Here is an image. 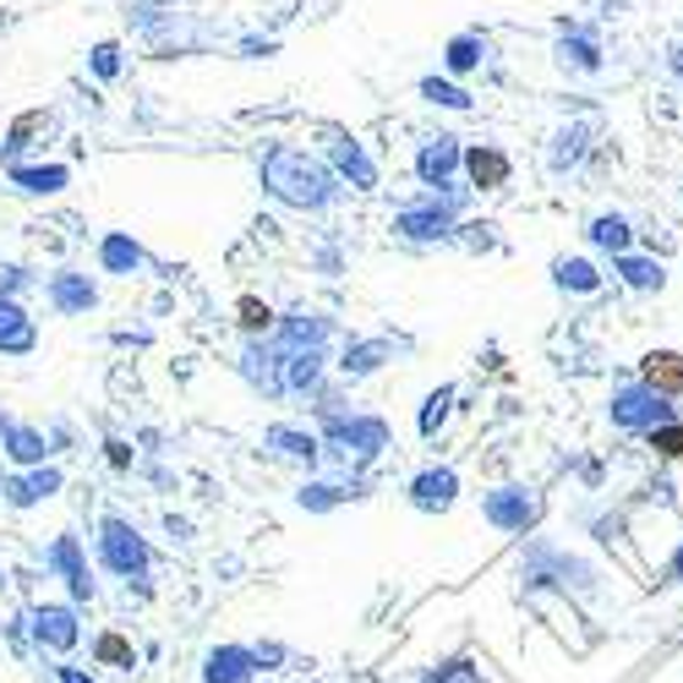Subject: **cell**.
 I'll return each mask as SVG.
<instances>
[{
	"instance_id": "6da1fadb",
	"label": "cell",
	"mask_w": 683,
	"mask_h": 683,
	"mask_svg": "<svg viewBox=\"0 0 683 683\" xmlns=\"http://www.w3.org/2000/svg\"><path fill=\"white\" fill-rule=\"evenodd\" d=\"M258 186L269 192L279 208H290V214H334L339 203H345V186H339V175L323 164V153H312V148H301V142H284V137H273L258 148Z\"/></svg>"
},
{
	"instance_id": "7a4b0ae2",
	"label": "cell",
	"mask_w": 683,
	"mask_h": 683,
	"mask_svg": "<svg viewBox=\"0 0 683 683\" xmlns=\"http://www.w3.org/2000/svg\"><path fill=\"white\" fill-rule=\"evenodd\" d=\"M317 437H323V465L334 470V481H350V476H367L389 448H394V426L389 415L378 410H339L328 421H317Z\"/></svg>"
},
{
	"instance_id": "3957f363",
	"label": "cell",
	"mask_w": 683,
	"mask_h": 683,
	"mask_svg": "<svg viewBox=\"0 0 683 683\" xmlns=\"http://www.w3.org/2000/svg\"><path fill=\"white\" fill-rule=\"evenodd\" d=\"M520 590L525 596L557 590V596H574V601H596L607 590V568H596L590 557L546 542V536H531L520 546Z\"/></svg>"
},
{
	"instance_id": "277c9868",
	"label": "cell",
	"mask_w": 683,
	"mask_h": 683,
	"mask_svg": "<svg viewBox=\"0 0 683 683\" xmlns=\"http://www.w3.org/2000/svg\"><path fill=\"white\" fill-rule=\"evenodd\" d=\"M121 17H127V33H137L159 61L208 50V28L192 11H181L175 0H121Z\"/></svg>"
},
{
	"instance_id": "5b68a950",
	"label": "cell",
	"mask_w": 683,
	"mask_h": 683,
	"mask_svg": "<svg viewBox=\"0 0 683 683\" xmlns=\"http://www.w3.org/2000/svg\"><path fill=\"white\" fill-rule=\"evenodd\" d=\"M94 563L110 574V579H121L127 590H148V579H153V546L148 536L137 531L127 514H99V525H94Z\"/></svg>"
},
{
	"instance_id": "8992f818",
	"label": "cell",
	"mask_w": 683,
	"mask_h": 683,
	"mask_svg": "<svg viewBox=\"0 0 683 683\" xmlns=\"http://www.w3.org/2000/svg\"><path fill=\"white\" fill-rule=\"evenodd\" d=\"M459 225H465V214L448 208V203H437L432 192H415V197H405V203L389 214V230H394L405 247H443V241L459 236Z\"/></svg>"
},
{
	"instance_id": "52a82bcc",
	"label": "cell",
	"mask_w": 683,
	"mask_h": 683,
	"mask_svg": "<svg viewBox=\"0 0 683 683\" xmlns=\"http://www.w3.org/2000/svg\"><path fill=\"white\" fill-rule=\"evenodd\" d=\"M44 574L66 585V601H72V607H94V601H99V574H94V563H88L83 531L66 525V531L50 536V546H44Z\"/></svg>"
},
{
	"instance_id": "ba28073f",
	"label": "cell",
	"mask_w": 683,
	"mask_h": 683,
	"mask_svg": "<svg viewBox=\"0 0 683 683\" xmlns=\"http://www.w3.org/2000/svg\"><path fill=\"white\" fill-rule=\"evenodd\" d=\"M28 635H33V657H55V662H72V651L83 646V607H72L66 596L61 601H28Z\"/></svg>"
},
{
	"instance_id": "9c48e42d",
	"label": "cell",
	"mask_w": 683,
	"mask_h": 683,
	"mask_svg": "<svg viewBox=\"0 0 683 683\" xmlns=\"http://www.w3.org/2000/svg\"><path fill=\"white\" fill-rule=\"evenodd\" d=\"M607 421L618 426V432H629V437H646V432H657V426H668V421H679V405L673 400H662V394H651L646 383H618L612 394H607Z\"/></svg>"
},
{
	"instance_id": "30bf717a",
	"label": "cell",
	"mask_w": 683,
	"mask_h": 683,
	"mask_svg": "<svg viewBox=\"0 0 683 683\" xmlns=\"http://www.w3.org/2000/svg\"><path fill=\"white\" fill-rule=\"evenodd\" d=\"M481 520L503 536H531L536 520H542V492L525 487V481H503V487H487L481 492Z\"/></svg>"
},
{
	"instance_id": "8fae6325",
	"label": "cell",
	"mask_w": 683,
	"mask_h": 683,
	"mask_svg": "<svg viewBox=\"0 0 683 683\" xmlns=\"http://www.w3.org/2000/svg\"><path fill=\"white\" fill-rule=\"evenodd\" d=\"M269 339H273L279 356H295V350H334L339 323H334L323 306H284Z\"/></svg>"
},
{
	"instance_id": "7c38bea8",
	"label": "cell",
	"mask_w": 683,
	"mask_h": 683,
	"mask_svg": "<svg viewBox=\"0 0 683 683\" xmlns=\"http://www.w3.org/2000/svg\"><path fill=\"white\" fill-rule=\"evenodd\" d=\"M323 164L339 175V186L345 192H378L383 186V170H378V159L367 153V142L356 132H339V127H328V142H323Z\"/></svg>"
},
{
	"instance_id": "4fadbf2b",
	"label": "cell",
	"mask_w": 683,
	"mask_h": 683,
	"mask_svg": "<svg viewBox=\"0 0 683 683\" xmlns=\"http://www.w3.org/2000/svg\"><path fill=\"white\" fill-rule=\"evenodd\" d=\"M61 492H66V470H61V459H55V465L6 470V476H0V503H6L11 514H33V509L55 503Z\"/></svg>"
},
{
	"instance_id": "5bb4252c",
	"label": "cell",
	"mask_w": 683,
	"mask_h": 683,
	"mask_svg": "<svg viewBox=\"0 0 683 683\" xmlns=\"http://www.w3.org/2000/svg\"><path fill=\"white\" fill-rule=\"evenodd\" d=\"M236 378L252 389V400H263V405H279V400H290L284 394V356L273 350V339H241V350H236Z\"/></svg>"
},
{
	"instance_id": "9a60e30c",
	"label": "cell",
	"mask_w": 683,
	"mask_h": 683,
	"mask_svg": "<svg viewBox=\"0 0 683 683\" xmlns=\"http://www.w3.org/2000/svg\"><path fill=\"white\" fill-rule=\"evenodd\" d=\"M459 164H465V137H454V132L421 137L415 153H410V175H415L421 192H437V186L459 181Z\"/></svg>"
},
{
	"instance_id": "2e32d148",
	"label": "cell",
	"mask_w": 683,
	"mask_h": 683,
	"mask_svg": "<svg viewBox=\"0 0 683 683\" xmlns=\"http://www.w3.org/2000/svg\"><path fill=\"white\" fill-rule=\"evenodd\" d=\"M263 454L279 465L306 470V476L323 470V437H317V426H301V421H269L263 426Z\"/></svg>"
},
{
	"instance_id": "e0dca14e",
	"label": "cell",
	"mask_w": 683,
	"mask_h": 683,
	"mask_svg": "<svg viewBox=\"0 0 683 683\" xmlns=\"http://www.w3.org/2000/svg\"><path fill=\"white\" fill-rule=\"evenodd\" d=\"M552 61H557V72H568V77H601V66H607L601 33H596L590 22H563L557 39H552Z\"/></svg>"
},
{
	"instance_id": "ac0fdd59",
	"label": "cell",
	"mask_w": 683,
	"mask_h": 683,
	"mask_svg": "<svg viewBox=\"0 0 683 683\" xmlns=\"http://www.w3.org/2000/svg\"><path fill=\"white\" fill-rule=\"evenodd\" d=\"M394 339L389 334H345V345H339V361H334V378L339 383H367V378H378L389 361H394Z\"/></svg>"
},
{
	"instance_id": "d6986e66",
	"label": "cell",
	"mask_w": 683,
	"mask_h": 683,
	"mask_svg": "<svg viewBox=\"0 0 683 683\" xmlns=\"http://www.w3.org/2000/svg\"><path fill=\"white\" fill-rule=\"evenodd\" d=\"M459 492H465V481L454 465H421L415 476H405V503L415 514H432V520L448 514L459 503Z\"/></svg>"
},
{
	"instance_id": "ffe728a7",
	"label": "cell",
	"mask_w": 683,
	"mask_h": 683,
	"mask_svg": "<svg viewBox=\"0 0 683 683\" xmlns=\"http://www.w3.org/2000/svg\"><path fill=\"white\" fill-rule=\"evenodd\" d=\"M44 306L55 312V317H88V312H99V273L88 269H55L44 279Z\"/></svg>"
},
{
	"instance_id": "44dd1931",
	"label": "cell",
	"mask_w": 683,
	"mask_h": 683,
	"mask_svg": "<svg viewBox=\"0 0 683 683\" xmlns=\"http://www.w3.org/2000/svg\"><path fill=\"white\" fill-rule=\"evenodd\" d=\"M361 498H372V476H350V481H334V476H306L301 487H295V509L301 514H339L345 503H361Z\"/></svg>"
},
{
	"instance_id": "7402d4cb",
	"label": "cell",
	"mask_w": 683,
	"mask_h": 683,
	"mask_svg": "<svg viewBox=\"0 0 683 683\" xmlns=\"http://www.w3.org/2000/svg\"><path fill=\"white\" fill-rule=\"evenodd\" d=\"M459 181H465L476 197H492V192H503V186L514 181V159H509V148H498V142H465Z\"/></svg>"
},
{
	"instance_id": "603a6c76",
	"label": "cell",
	"mask_w": 683,
	"mask_h": 683,
	"mask_svg": "<svg viewBox=\"0 0 683 683\" xmlns=\"http://www.w3.org/2000/svg\"><path fill=\"white\" fill-rule=\"evenodd\" d=\"M94 269L105 279H137V273L153 269V258H148V247L137 241L132 230H105L99 247H94Z\"/></svg>"
},
{
	"instance_id": "cb8c5ba5",
	"label": "cell",
	"mask_w": 683,
	"mask_h": 683,
	"mask_svg": "<svg viewBox=\"0 0 683 683\" xmlns=\"http://www.w3.org/2000/svg\"><path fill=\"white\" fill-rule=\"evenodd\" d=\"M197 683H258L252 646H241V640H219V646H208L203 662H197Z\"/></svg>"
},
{
	"instance_id": "d4e9b609",
	"label": "cell",
	"mask_w": 683,
	"mask_h": 683,
	"mask_svg": "<svg viewBox=\"0 0 683 683\" xmlns=\"http://www.w3.org/2000/svg\"><path fill=\"white\" fill-rule=\"evenodd\" d=\"M6 181L22 197H61L72 186V164H61V159H17V164H6Z\"/></svg>"
},
{
	"instance_id": "484cf974",
	"label": "cell",
	"mask_w": 683,
	"mask_h": 683,
	"mask_svg": "<svg viewBox=\"0 0 683 683\" xmlns=\"http://www.w3.org/2000/svg\"><path fill=\"white\" fill-rule=\"evenodd\" d=\"M0 459H6L11 470L55 465V454H50V437H44V426H39V421H11V426L0 432Z\"/></svg>"
},
{
	"instance_id": "4316f807",
	"label": "cell",
	"mask_w": 683,
	"mask_h": 683,
	"mask_svg": "<svg viewBox=\"0 0 683 683\" xmlns=\"http://www.w3.org/2000/svg\"><path fill=\"white\" fill-rule=\"evenodd\" d=\"M590 137H596L590 121H568V127H557V132L546 137V153H542L546 175H552V181H563L568 170H579V164H585V153H590Z\"/></svg>"
},
{
	"instance_id": "83f0119b",
	"label": "cell",
	"mask_w": 683,
	"mask_h": 683,
	"mask_svg": "<svg viewBox=\"0 0 683 683\" xmlns=\"http://www.w3.org/2000/svg\"><path fill=\"white\" fill-rule=\"evenodd\" d=\"M492 61V39L481 33V28H459L448 44H443V77H476L481 66Z\"/></svg>"
},
{
	"instance_id": "f1b7e54d",
	"label": "cell",
	"mask_w": 683,
	"mask_h": 683,
	"mask_svg": "<svg viewBox=\"0 0 683 683\" xmlns=\"http://www.w3.org/2000/svg\"><path fill=\"white\" fill-rule=\"evenodd\" d=\"M33 350H39V317H33L22 301H6V295H0V356L28 361Z\"/></svg>"
},
{
	"instance_id": "f546056e",
	"label": "cell",
	"mask_w": 683,
	"mask_h": 683,
	"mask_svg": "<svg viewBox=\"0 0 683 683\" xmlns=\"http://www.w3.org/2000/svg\"><path fill=\"white\" fill-rule=\"evenodd\" d=\"M635 383H646L662 400H683V350H646Z\"/></svg>"
},
{
	"instance_id": "4dcf8cb0",
	"label": "cell",
	"mask_w": 683,
	"mask_h": 683,
	"mask_svg": "<svg viewBox=\"0 0 683 683\" xmlns=\"http://www.w3.org/2000/svg\"><path fill=\"white\" fill-rule=\"evenodd\" d=\"M328 372H334L328 350H295V356H284V394L312 400V394L328 383Z\"/></svg>"
},
{
	"instance_id": "1f68e13d",
	"label": "cell",
	"mask_w": 683,
	"mask_h": 683,
	"mask_svg": "<svg viewBox=\"0 0 683 683\" xmlns=\"http://www.w3.org/2000/svg\"><path fill=\"white\" fill-rule=\"evenodd\" d=\"M612 273L629 295H662L668 290V263L662 258H646V252H624L612 258Z\"/></svg>"
},
{
	"instance_id": "d6a6232c",
	"label": "cell",
	"mask_w": 683,
	"mask_h": 683,
	"mask_svg": "<svg viewBox=\"0 0 683 683\" xmlns=\"http://www.w3.org/2000/svg\"><path fill=\"white\" fill-rule=\"evenodd\" d=\"M552 284L563 295H574V301H590V295H601L607 273L596 269L590 258H552Z\"/></svg>"
},
{
	"instance_id": "836d02e7",
	"label": "cell",
	"mask_w": 683,
	"mask_h": 683,
	"mask_svg": "<svg viewBox=\"0 0 683 683\" xmlns=\"http://www.w3.org/2000/svg\"><path fill=\"white\" fill-rule=\"evenodd\" d=\"M88 657H94V668H116V673H137V662H142V651L132 646L127 629H99Z\"/></svg>"
},
{
	"instance_id": "e575fe53",
	"label": "cell",
	"mask_w": 683,
	"mask_h": 683,
	"mask_svg": "<svg viewBox=\"0 0 683 683\" xmlns=\"http://www.w3.org/2000/svg\"><path fill=\"white\" fill-rule=\"evenodd\" d=\"M585 241H590L596 252H607V258H624V252H635V225H629L624 214H596V219L585 225Z\"/></svg>"
},
{
	"instance_id": "d590c367",
	"label": "cell",
	"mask_w": 683,
	"mask_h": 683,
	"mask_svg": "<svg viewBox=\"0 0 683 683\" xmlns=\"http://www.w3.org/2000/svg\"><path fill=\"white\" fill-rule=\"evenodd\" d=\"M454 400H459V389H454V383H437V389H426V400H421V410H415V432H421V443H432V437L448 426Z\"/></svg>"
},
{
	"instance_id": "8d00e7d4",
	"label": "cell",
	"mask_w": 683,
	"mask_h": 683,
	"mask_svg": "<svg viewBox=\"0 0 683 683\" xmlns=\"http://www.w3.org/2000/svg\"><path fill=\"white\" fill-rule=\"evenodd\" d=\"M415 94H421L426 105H437V110H454V116L476 110V94H470V88H459L454 77H437V72H432V77H421V83H415Z\"/></svg>"
},
{
	"instance_id": "74e56055",
	"label": "cell",
	"mask_w": 683,
	"mask_h": 683,
	"mask_svg": "<svg viewBox=\"0 0 683 683\" xmlns=\"http://www.w3.org/2000/svg\"><path fill=\"white\" fill-rule=\"evenodd\" d=\"M273 323H279V312H273L263 295H241V301H236V328H241V339H269Z\"/></svg>"
},
{
	"instance_id": "f35d334b",
	"label": "cell",
	"mask_w": 683,
	"mask_h": 683,
	"mask_svg": "<svg viewBox=\"0 0 683 683\" xmlns=\"http://www.w3.org/2000/svg\"><path fill=\"white\" fill-rule=\"evenodd\" d=\"M44 127H50V116H44V110L17 116V121H11V132H6V142H0V164H17V159L33 148V132H44Z\"/></svg>"
},
{
	"instance_id": "ab89813d",
	"label": "cell",
	"mask_w": 683,
	"mask_h": 683,
	"mask_svg": "<svg viewBox=\"0 0 683 683\" xmlns=\"http://www.w3.org/2000/svg\"><path fill=\"white\" fill-rule=\"evenodd\" d=\"M121 72H127L121 39H99V44L88 50V77H94V83H121Z\"/></svg>"
},
{
	"instance_id": "60d3db41",
	"label": "cell",
	"mask_w": 683,
	"mask_h": 683,
	"mask_svg": "<svg viewBox=\"0 0 683 683\" xmlns=\"http://www.w3.org/2000/svg\"><path fill=\"white\" fill-rule=\"evenodd\" d=\"M33 290H44V279L28 269V263H0V295H6V301H22V306H28Z\"/></svg>"
},
{
	"instance_id": "b9f144b4",
	"label": "cell",
	"mask_w": 683,
	"mask_h": 683,
	"mask_svg": "<svg viewBox=\"0 0 683 683\" xmlns=\"http://www.w3.org/2000/svg\"><path fill=\"white\" fill-rule=\"evenodd\" d=\"M252 662H258V673H279V668H290V646L263 635V640H252Z\"/></svg>"
},
{
	"instance_id": "7bdbcfd3",
	"label": "cell",
	"mask_w": 683,
	"mask_h": 683,
	"mask_svg": "<svg viewBox=\"0 0 683 683\" xmlns=\"http://www.w3.org/2000/svg\"><path fill=\"white\" fill-rule=\"evenodd\" d=\"M99 448H105V465H110L116 476H132V470H137V448H132V437H116V432H110V437H105Z\"/></svg>"
},
{
	"instance_id": "ee69618b",
	"label": "cell",
	"mask_w": 683,
	"mask_h": 683,
	"mask_svg": "<svg viewBox=\"0 0 683 683\" xmlns=\"http://www.w3.org/2000/svg\"><path fill=\"white\" fill-rule=\"evenodd\" d=\"M646 443H651V454H662V459H683V421H668V426L646 432Z\"/></svg>"
},
{
	"instance_id": "f6af8a7d",
	"label": "cell",
	"mask_w": 683,
	"mask_h": 683,
	"mask_svg": "<svg viewBox=\"0 0 683 683\" xmlns=\"http://www.w3.org/2000/svg\"><path fill=\"white\" fill-rule=\"evenodd\" d=\"M0 635H6V646L17 651V657H33V635H28V607H17L6 624H0Z\"/></svg>"
},
{
	"instance_id": "bcb514c9",
	"label": "cell",
	"mask_w": 683,
	"mask_h": 683,
	"mask_svg": "<svg viewBox=\"0 0 683 683\" xmlns=\"http://www.w3.org/2000/svg\"><path fill=\"white\" fill-rule=\"evenodd\" d=\"M426 683H481V668H476L470 657H459V662H443Z\"/></svg>"
},
{
	"instance_id": "7dc6e473",
	"label": "cell",
	"mask_w": 683,
	"mask_h": 683,
	"mask_svg": "<svg viewBox=\"0 0 683 683\" xmlns=\"http://www.w3.org/2000/svg\"><path fill=\"white\" fill-rule=\"evenodd\" d=\"M44 437H50V454H55V459L77 448V426H72V421H44Z\"/></svg>"
},
{
	"instance_id": "c3c4849f",
	"label": "cell",
	"mask_w": 683,
	"mask_h": 683,
	"mask_svg": "<svg viewBox=\"0 0 683 683\" xmlns=\"http://www.w3.org/2000/svg\"><path fill=\"white\" fill-rule=\"evenodd\" d=\"M236 50H241L247 61H269V55H279V39H241Z\"/></svg>"
},
{
	"instance_id": "681fc988",
	"label": "cell",
	"mask_w": 683,
	"mask_h": 683,
	"mask_svg": "<svg viewBox=\"0 0 683 683\" xmlns=\"http://www.w3.org/2000/svg\"><path fill=\"white\" fill-rule=\"evenodd\" d=\"M55 683H99V679H94V668H83V662H55Z\"/></svg>"
},
{
	"instance_id": "f907efd6",
	"label": "cell",
	"mask_w": 683,
	"mask_h": 683,
	"mask_svg": "<svg viewBox=\"0 0 683 683\" xmlns=\"http://www.w3.org/2000/svg\"><path fill=\"white\" fill-rule=\"evenodd\" d=\"M590 531H596V542H618L624 536V514H601V520H590Z\"/></svg>"
},
{
	"instance_id": "816d5d0a",
	"label": "cell",
	"mask_w": 683,
	"mask_h": 683,
	"mask_svg": "<svg viewBox=\"0 0 683 683\" xmlns=\"http://www.w3.org/2000/svg\"><path fill=\"white\" fill-rule=\"evenodd\" d=\"M110 345H132V350H148V345H153V334H148V328H116V334H110Z\"/></svg>"
},
{
	"instance_id": "f5cc1de1",
	"label": "cell",
	"mask_w": 683,
	"mask_h": 683,
	"mask_svg": "<svg viewBox=\"0 0 683 683\" xmlns=\"http://www.w3.org/2000/svg\"><path fill=\"white\" fill-rule=\"evenodd\" d=\"M164 531H170V536H175V542H192V525H186V520H175V514H170V520H164Z\"/></svg>"
},
{
	"instance_id": "db71d44e",
	"label": "cell",
	"mask_w": 683,
	"mask_h": 683,
	"mask_svg": "<svg viewBox=\"0 0 683 683\" xmlns=\"http://www.w3.org/2000/svg\"><path fill=\"white\" fill-rule=\"evenodd\" d=\"M668 579H673V585H683V542H679V552L668 557Z\"/></svg>"
},
{
	"instance_id": "11a10c76",
	"label": "cell",
	"mask_w": 683,
	"mask_h": 683,
	"mask_svg": "<svg viewBox=\"0 0 683 683\" xmlns=\"http://www.w3.org/2000/svg\"><path fill=\"white\" fill-rule=\"evenodd\" d=\"M317 269H323V273H339V252H328V247H323V252H317Z\"/></svg>"
},
{
	"instance_id": "9f6ffc18",
	"label": "cell",
	"mask_w": 683,
	"mask_h": 683,
	"mask_svg": "<svg viewBox=\"0 0 683 683\" xmlns=\"http://www.w3.org/2000/svg\"><path fill=\"white\" fill-rule=\"evenodd\" d=\"M11 421H17V415H11V410L0 405V432H6V426H11Z\"/></svg>"
},
{
	"instance_id": "6f0895ef",
	"label": "cell",
	"mask_w": 683,
	"mask_h": 683,
	"mask_svg": "<svg viewBox=\"0 0 683 683\" xmlns=\"http://www.w3.org/2000/svg\"><path fill=\"white\" fill-rule=\"evenodd\" d=\"M0 585H6V568H0Z\"/></svg>"
}]
</instances>
